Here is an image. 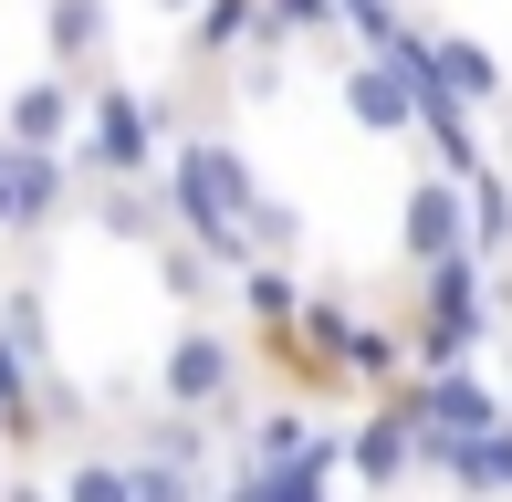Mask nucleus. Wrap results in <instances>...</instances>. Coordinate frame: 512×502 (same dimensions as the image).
Instances as JSON below:
<instances>
[{
	"label": "nucleus",
	"mask_w": 512,
	"mask_h": 502,
	"mask_svg": "<svg viewBox=\"0 0 512 502\" xmlns=\"http://www.w3.org/2000/svg\"><path fill=\"white\" fill-rule=\"evenodd\" d=\"M157 189H168V220H178V231H189L220 272L262 262V251H251V231H241L251 199H262V178H251V157L230 147V136H189V147L157 168Z\"/></svg>",
	"instance_id": "f257e3e1"
},
{
	"label": "nucleus",
	"mask_w": 512,
	"mask_h": 502,
	"mask_svg": "<svg viewBox=\"0 0 512 502\" xmlns=\"http://www.w3.org/2000/svg\"><path fill=\"white\" fill-rule=\"evenodd\" d=\"M168 105H147L136 84H84V136H74V178H147Z\"/></svg>",
	"instance_id": "f03ea898"
},
{
	"label": "nucleus",
	"mask_w": 512,
	"mask_h": 502,
	"mask_svg": "<svg viewBox=\"0 0 512 502\" xmlns=\"http://www.w3.org/2000/svg\"><path fill=\"white\" fill-rule=\"evenodd\" d=\"M157 398L189 408V419H230V398H241V346L209 325H178L168 356H157Z\"/></svg>",
	"instance_id": "7ed1b4c3"
},
{
	"label": "nucleus",
	"mask_w": 512,
	"mask_h": 502,
	"mask_svg": "<svg viewBox=\"0 0 512 502\" xmlns=\"http://www.w3.org/2000/svg\"><path fill=\"white\" fill-rule=\"evenodd\" d=\"M63 189H74V157L11 147V136H0V231H11V241L53 231V220H63Z\"/></svg>",
	"instance_id": "20e7f679"
},
{
	"label": "nucleus",
	"mask_w": 512,
	"mask_h": 502,
	"mask_svg": "<svg viewBox=\"0 0 512 502\" xmlns=\"http://www.w3.org/2000/svg\"><path fill=\"white\" fill-rule=\"evenodd\" d=\"M398 251L418 272L450 262V251H471V178H439V168L418 178V189L398 199Z\"/></svg>",
	"instance_id": "39448f33"
},
{
	"label": "nucleus",
	"mask_w": 512,
	"mask_h": 502,
	"mask_svg": "<svg viewBox=\"0 0 512 502\" xmlns=\"http://www.w3.org/2000/svg\"><path fill=\"white\" fill-rule=\"evenodd\" d=\"M398 408L418 419V440H481V429H502V398H492L471 367H429Z\"/></svg>",
	"instance_id": "423d86ee"
},
{
	"label": "nucleus",
	"mask_w": 512,
	"mask_h": 502,
	"mask_svg": "<svg viewBox=\"0 0 512 502\" xmlns=\"http://www.w3.org/2000/svg\"><path fill=\"white\" fill-rule=\"evenodd\" d=\"M0 136H11V147H53V157H74V136H84V84H74V74L11 84V105H0Z\"/></svg>",
	"instance_id": "0eeeda50"
},
{
	"label": "nucleus",
	"mask_w": 512,
	"mask_h": 502,
	"mask_svg": "<svg viewBox=\"0 0 512 502\" xmlns=\"http://www.w3.org/2000/svg\"><path fill=\"white\" fill-rule=\"evenodd\" d=\"M345 116L377 126V136H408V126H418V84H408L387 53H366L356 74H345Z\"/></svg>",
	"instance_id": "6e6552de"
},
{
	"label": "nucleus",
	"mask_w": 512,
	"mask_h": 502,
	"mask_svg": "<svg viewBox=\"0 0 512 502\" xmlns=\"http://www.w3.org/2000/svg\"><path fill=\"white\" fill-rule=\"evenodd\" d=\"M42 42H53V74H95L115 21H105V0H42Z\"/></svg>",
	"instance_id": "1a4fd4ad"
},
{
	"label": "nucleus",
	"mask_w": 512,
	"mask_h": 502,
	"mask_svg": "<svg viewBox=\"0 0 512 502\" xmlns=\"http://www.w3.org/2000/svg\"><path fill=\"white\" fill-rule=\"evenodd\" d=\"M95 220H105L115 241H136V251H157V241L178 231V220H168V189H147V178H95Z\"/></svg>",
	"instance_id": "9d476101"
},
{
	"label": "nucleus",
	"mask_w": 512,
	"mask_h": 502,
	"mask_svg": "<svg viewBox=\"0 0 512 502\" xmlns=\"http://www.w3.org/2000/svg\"><path fill=\"white\" fill-rule=\"evenodd\" d=\"M345 461H356V482H377V492H387V482H398V471L418 461V419H408L398 398H387L377 419H356V440H345Z\"/></svg>",
	"instance_id": "9b49d317"
},
{
	"label": "nucleus",
	"mask_w": 512,
	"mask_h": 502,
	"mask_svg": "<svg viewBox=\"0 0 512 502\" xmlns=\"http://www.w3.org/2000/svg\"><path fill=\"white\" fill-rule=\"evenodd\" d=\"M429 63H439V95H460L481 116V105H502V63L481 53L471 32H429Z\"/></svg>",
	"instance_id": "f8f14e48"
},
{
	"label": "nucleus",
	"mask_w": 512,
	"mask_h": 502,
	"mask_svg": "<svg viewBox=\"0 0 512 502\" xmlns=\"http://www.w3.org/2000/svg\"><path fill=\"white\" fill-rule=\"evenodd\" d=\"M314 440H324V429H304V408H262V419L241 429V461L251 471H283V461H314Z\"/></svg>",
	"instance_id": "ddd939ff"
},
{
	"label": "nucleus",
	"mask_w": 512,
	"mask_h": 502,
	"mask_svg": "<svg viewBox=\"0 0 512 502\" xmlns=\"http://www.w3.org/2000/svg\"><path fill=\"white\" fill-rule=\"evenodd\" d=\"M241 42H262V0H199V11H189V53L199 63L241 53Z\"/></svg>",
	"instance_id": "4468645a"
},
{
	"label": "nucleus",
	"mask_w": 512,
	"mask_h": 502,
	"mask_svg": "<svg viewBox=\"0 0 512 502\" xmlns=\"http://www.w3.org/2000/svg\"><path fill=\"white\" fill-rule=\"evenodd\" d=\"M241 314H251L262 335H283L293 314H304V283H293L283 262H241Z\"/></svg>",
	"instance_id": "2eb2a0df"
},
{
	"label": "nucleus",
	"mask_w": 512,
	"mask_h": 502,
	"mask_svg": "<svg viewBox=\"0 0 512 502\" xmlns=\"http://www.w3.org/2000/svg\"><path fill=\"white\" fill-rule=\"evenodd\" d=\"M63 502H136V461H126V450H84V461H63Z\"/></svg>",
	"instance_id": "dca6fc26"
},
{
	"label": "nucleus",
	"mask_w": 512,
	"mask_h": 502,
	"mask_svg": "<svg viewBox=\"0 0 512 502\" xmlns=\"http://www.w3.org/2000/svg\"><path fill=\"white\" fill-rule=\"evenodd\" d=\"M335 0H262V42H251V53H283V42H324L335 32Z\"/></svg>",
	"instance_id": "f3484780"
},
{
	"label": "nucleus",
	"mask_w": 512,
	"mask_h": 502,
	"mask_svg": "<svg viewBox=\"0 0 512 502\" xmlns=\"http://www.w3.org/2000/svg\"><path fill=\"white\" fill-rule=\"evenodd\" d=\"M398 367H408L398 325H356V335H345V377H356V387H387Z\"/></svg>",
	"instance_id": "a211bd4d"
},
{
	"label": "nucleus",
	"mask_w": 512,
	"mask_h": 502,
	"mask_svg": "<svg viewBox=\"0 0 512 502\" xmlns=\"http://www.w3.org/2000/svg\"><path fill=\"white\" fill-rule=\"evenodd\" d=\"M502 241H512V189H502L492 168H481V178H471V251H481V262H492Z\"/></svg>",
	"instance_id": "6ab92c4d"
},
{
	"label": "nucleus",
	"mask_w": 512,
	"mask_h": 502,
	"mask_svg": "<svg viewBox=\"0 0 512 502\" xmlns=\"http://www.w3.org/2000/svg\"><path fill=\"white\" fill-rule=\"evenodd\" d=\"M136 450H147V461H178V471H199V461H209V429L189 419V408H168V419H157Z\"/></svg>",
	"instance_id": "aec40b11"
},
{
	"label": "nucleus",
	"mask_w": 512,
	"mask_h": 502,
	"mask_svg": "<svg viewBox=\"0 0 512 502\" xmlns=\"http://www.w3.org/2000/svg\"><path fill=\"white\" fill-rule=\"evenodd\" d=\"M251 251H272V262H283V251H304V210H293V199H251Z\"/></svg>",
	"instance_id": "412c9836"
},
{
	"label": "nucleus",
	"mask_w": 512,
	"mask_h": 502,
	"mask_svg": "<svg viewBox=\"0 0 512 502\" xmlns=\"http://www.w3.org/2000/svg\"><path fill=\"white\" fill-rule=\"evenodd\" d=\"M126 461H136V502H209V492H199V471L147 461V450H126Z\"/></svg>",
	"instance_id": "4be33fe9"
},
{
	"label": "nucleus",
	"mask_w": 512,
	"mask_h": 502,
	"mask_svg": "<svg viewBox=\"0 0 512 502\" xmlns=\"http://www.w3.org/2000/svg\"><path fill=\"white\" fill-rule=\"evenodd\" d=\"M0 502H63V492H42L32 471H11V482H0Z\"/></svg>",
	"instance_id": "5701e85b"
},
{
	"label": "nucleus",
	"mask_w": 512,
	"mask_h": 502,
	"mask_svg": "<svg viewBox=\"0 0 512 502\" xmlns=\"http://www.w3.org/2000/svg\"><path fill=\"white\" fill-rule=\"evenodd\" d=\"M147 11H168V21H189V11H199V0H147Z\"/></svg>",
	"instance_id": "b1692460"
}]
</instances>
